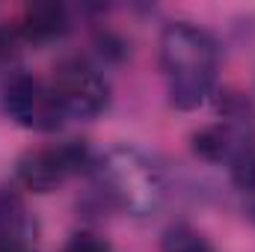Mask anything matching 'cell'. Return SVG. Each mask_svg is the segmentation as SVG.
Masks as SVG:
<instances>
[{"mask_svg": "<svg viewBox=\"0 0 255 252\" xmlns=\"http://www.w3.org/2000/svg\"><path fill=\"white\" fill-rule=\"evenodd\" d=\"M160 68L172 107L196 110L217 83V39L190 21H172L160 33Z\"/></svg>", "mask_w": 255, "mask_h": 252, "instance_id": "cell-1", "label": "cell"}, {"mask_svg": "<svg viewBox=\"0 0 255 252\" xmlns=\"http://www.w3.org/2000/svg\"><path fill=\"white\" fill-rule=\"evenodd\" d=\"M95 175L104 193L136 217L154 214L166 199V181L154 160L130 145L110 148L101 160H95Z\"/></svg>", "mask_w": 255, "mask_h": 252, "instance_id": "cell-2", "label": "cell"}, {"mask_svg": "<svg viewBox=\"0 0 255 252\" xmlns=\"http://www.w3.org/2000/svg\"><path fill=\"white\" fill-rule=\"evenodd\" d=\"M217 110H220V119L214 125L193 133V151L211 163H232L235 154L250 139H255V110L238 92H226Z\"/></svg>", "mask_w": 255, "mask_h": 252, "instance_id": "cell-3", "label": "cell"}, {"mask_svg": "<svg viewBox=\"0 0 255 252\" xmlns=\"http://www.w3.org/2000/svg\"><path fill=\"white\" fill-rule=\"evenodd\" d=\"M95 169V157L83 142H60L30 148L18 157V181L33 193H51L71 175Z\"/></svg>", "mask_w": 255, "mask_h": 252, "instance_id": "cell-4", "label": "cell"}, {"mask_svg": "<svg viewBox=\"0 0 255 252\" xmlns=\"http://www.w3.org/2000/svg\"><path fill=\"white\" fill-rule=\"evenodd\" d=\"M48 86L65 119H95L110 101V86L104 74L86 60L60 63L54 68V77Z\"/></svg>", "mask_w": 255, "mask_h": 252, "instance_id": "cell-5", "label": "cell"}, {"mask_svg": "<svg viewBox=\"0 0 255 252\" xmlns=\"http://www.w3.org/2000/svg\"><path fill=\"white\" fill-rule=\"evenodd\" d=\"M3 113L27 130L51 133L65 122L63 110L45 80L27 71H15L3 86Z\"/></svg>", "mask_w": 255, "mask_h": 252, "instance_id": "cell-6", "label": "cell"}, {"mask_svg": "<svg viewBox=\"0 0 255 252\" xmlns=\"http://www.w3.org/2000/svg\"><path fill=\"white\" fill-rule=\"evenodd\" d=\"M30 214L15 187H0V252H27L30 247Z\"/></svg>", "mask_w": 255, "mask_h": 252, "instance_id": "cell-7", "label": "cell"}, {"mask_svg": "<svg viewBox=\"0 0 255 252\" xmlns=\"http://www.w3.org/2000/svg\"><path fill=\"white\" fill-rule=\"evenodd\" d=\"M68 9L63 3H30L24 9V18L18 24L24 42H33V45H45V42H54L68 33Z\"/></svg>", "mask_w": 255, "mask_h": 252, "instance_id": "cell-8", "label": "cell"}, {"mask_svg": "<svg viewBox=\"0 0 255 252\" xmlns=\"http://www.w3.org/2000/svg\"><path fill=\"white\" fill-rule=\"evenodd\" d=\"M163 252H217L196 229L184 226V223H175L163 232Z\"/></svg>", "mask_w": 255, "mask_h": 252, "instance_id": "cell-9", "label": "cell"}, {"mask_svg": "<svg viewBox=\"0 0 255 252\" xmlns=\"http://www.w3.org/2000/svg\"><path fill=\"white\" fill-rule=\"evenodd\" d=\"M229 166H232V181H235V187L255 196V139H250V142L235 154V160H232Z\"/></svg>", "mask_w": 255, "mask_h": 252, "instance_id": "cell-10", "label": "cell"}, {"mask_svg": "<svg viewBox=\"0 0 255 252\" xmlns=\"http://www.w3.org/2000/svg\"><path fill=\"white\" fill-rule=\"evenodd\" d=\"M21 45H24L21 30L18 27H9V24H0V65L12 63L21 54Z\"/></svg>", "mask_w": 255, "mask_h": 252, "instance_id": "cell-11", "label": "cell"}, {"mask_svg": "<svg viewBox=\"0 0 255 252\" xmlns=\"http://www.w3.org/2000/svg\"><path fill=\"white\" fill-rule=\"evenodd\" d=\"M63 252H110V244L98 235H89V232H80L74 235L68 244H65Z\"/></svg>", "mask_w": 255, "mask_h": 252, "instance_id": "cell-12", "label": "cell"}]
</instances>
